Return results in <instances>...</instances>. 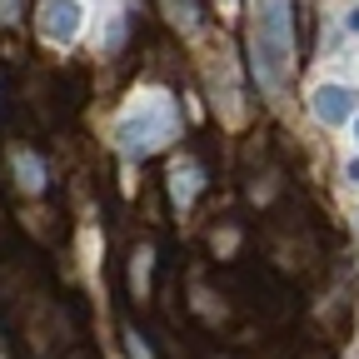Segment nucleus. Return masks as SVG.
I'll use <instances>...</instances> for the list:
<instances>
[{
	"label": "nucleus",
	"mask_w": 359,
	"mask_h": 359,
	"mask_svg": "<svg viewBox=\"0 0 359 359\" xmlns=\"http://www.w3.org/2000/svg\"><path fill=\"white\" fill-rule=\"evenodd\" d=\"M160 6H165V20H175V25H185V30L200 25V0H160Z\"/></svg>",
	"instance_id": "7"
},
{
	"label": "nucleus",
	"mask_w": 359,
	"mask_h": 359,
	"mask_svg": "<svg viewBox=\"0 0 359 359\" xmlns=\"http://www.w3.org/2000/svg\"><path fill=\"white\" fill-rule=\"evenodd\" d=\"M349 130H354V145H359V115H354V125H349Z\"/></svg>",
	"instance_id": "13"
},
{
	"label": "nucleus",
	"mask_w": 359,
	"mask_h": 359,
	"mask_svg": "<svg viewBox=\"0 0 359 359\" xmlns=\"http://www.w3.org/2000/svg\"><path fill=\"white\" fill-rule=\"evenodd\" d=\"M344 175H349V185H359V155H354V160H344Z\"/></svg>",
	"instance_id": "12"
},
{
	"label": "nucleus",
	"mask_w": 359,
	"mask_h": 359,
	"mask_svg": "<svg viewBox=\"0 0 359 359\" xmlns=\"http://www.w3.org/2000/svg\"><path fill=\"white\" fill-rule=\"evenodd\" d=\"M200 185H205V180H200V165H195L190 155L170 165V195H175V205H190V200L200 195Z\"/></svg>",
	"instance_id": "5"
},
{
	"label": "nucleus",
	"mask_w": 359,
	"mask_h": 359,
	"mask_svg": "<svg viewBox=\"0 0 359 359\" xmlns=\"http://www.w3.org/2000/svg\"><path fill=\"white\" fill-rule=\"evenodd\" d=\"M125 339H130V359H150V349H145V344H140V334H135V330H130V334H125Z\"/></svg>",
	"instance_id": "10"
},
{
	"label": "nucleus",
	"mask_w": 359,
	"mask_h": 359,
	"mask_svg": "<svg viewBox=\"0 0 359 359\" xmlns=\"http://www.w3.org/2000/svg\"><path fill=\"white\" fill-rule=\"evenodd\" d=\"M15 175H25V180H20L25 190H40V185H45V170H40L35 155H15Z\"/></svg>",
	"instance_id": "8"
},
{
	"label": "nucleus",
	"mask_w": 359,
	"mask_h": 359,
	"mask_svg": "<svg viewBox=\"0 0 359 359\" xmlns=\"http://www.w3.org/2000/svg\"><path fill=\"white\" fill-rule=\"evenodd\" d=\"M180 130V110L170 95H160V90H145V95H135V105L120 115L115 125V140L125 155H155L160 145L175 140Z\"/></svg>",
	"instance_id": "2"
},
{
	"label": "nucleus",
	"mask_w": 359,
	"mask_h": 359,
	"mask_svg": "<svg viewBox=\"0 0 359 359\" xmlns=\"http://www.w3.org/2000/svg\"><path fill=\"white\" fill-rule=\"evenodd\" d=\"M20 20V0H0V25H15Z\"/></svg>",
	"instance_id": "9"
},
{
	"label": "nucleus",
	"mask_w": 359,
	"mask_h": 359,
	"mask_svg": "<svg viewBox=\"0 0 359 359\" xmlns=\"http://www.w3.org/2000/svg\"><path fill=\"white\" fill-rule=\"evenodd\" d=\"M150 259H155V250L150 245H135V255H130V290L145 299V275H150Z\"/></svg>",
	"instance_id": "6"
},
{
	"label": "nucleus",
	"mask_w": 359,
	"mask_h": 359,
	"mask_svg": "<svg viewBox=\"0 0 359 359\" xmlns=\"http://www.w3.org/2000/svg\"><path fill=\"white\" fill-rule=\"evenodd\" d=\"M250 60L264 90H280L294 70V20L290 0H250Z\"/></svg>",
	"instance_id": "1"
},
{
	"label": "nucleus",
	"mask_w": 359,
	"mask_h": 359,
	"mask_svg": "<svg viewBox=\"0 0 359 359\" xmlns=\"http://www.w3.org/2000/svg\"><path fill=\"white\" fill-rule=\"evenodd\" d=\"M80 20H85L80 0H40V35L50 45H70L80 35Z\"/></svg>",
	"instance_id": "4"
},
{
	"label": "nucleus",
	"mask_w": 359,
	"mask_h": 359,
	"mask_svg": "<svg viewBox=\"0 0 359 359\" xmlns=\"http://www.w3.org/2000/svg\"><path fill=\"white\" fill-rule=\"evenodd\" d=\"M219 6H230V0H219Z\"/></svg>",
	"instance_id": "14"
},
{
	"label": "nucleus",
	"mask_w": 359,
	"mask_h": 359,
	"mask_svg": "<svg viewBox=\"0 0 359 359\" xmlns=\"http://www.w3.org/2000/svg\"><path fill=\"white\" fill-rule=\"evenodd\" d=\"M309 115L320 120L325 130H344V125H354V115H359V90H354V85H339V80L314 85Z\"/></svg>",
	"instance_id": "3"
},
{
	"label": "nucleus",
	"mask_w": 359,
	"mask_h": 359,
	"mask_svg": "<svg viewBox=\"0 0 359 359\" xmlns=\"http://www.w3.org/2000/svg\"><path fill=\"white\" fill-rule=\"evenodd\" d=\"M344 35H359V6H354V11L344 15Z\"/></svg>",
	"instance_id": "11"
}]
</instances>
